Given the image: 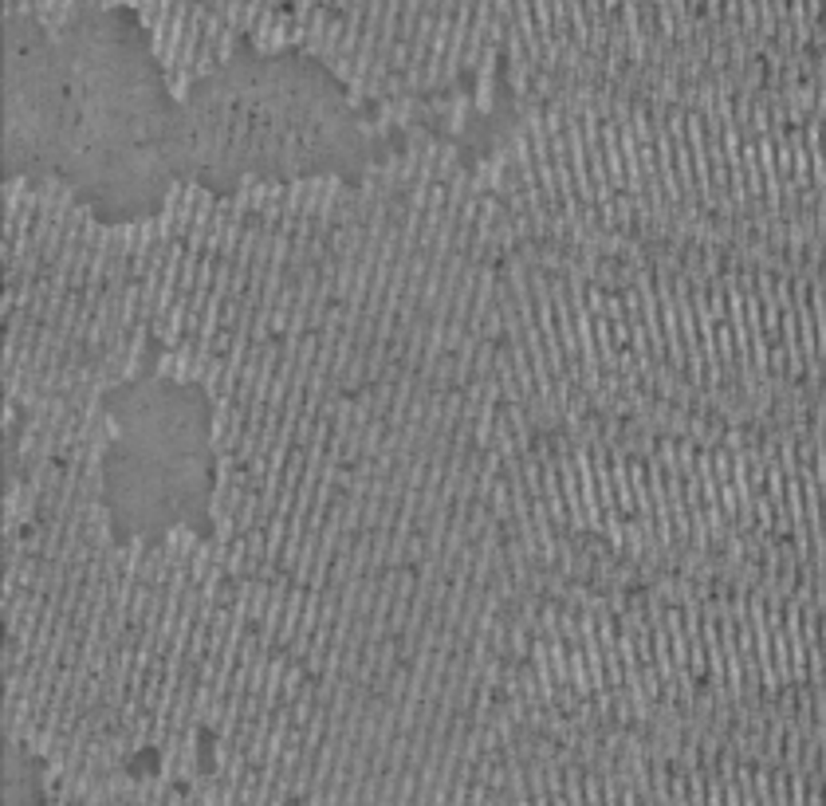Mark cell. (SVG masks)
<instances>
[{
    "label": "cell",
    "mask_w": 826,
    "mask_h": 806,
    "mask_svg": "<svg viewBox=\"0 0 826 806\" xmlns=\"http://www.w3.org/2000/svg\"><path fill=\"white\" fill-rule=\"evenodd\" d=\"M173 170L209 194L252 182H354L371 146L347 83L311 51H252L225 59L177 99Z\"/></svg>",
    "instance_id": "6da1fadb"
},
{
    "label": "cell",
    "mask_w": 826,
    "mask_h": 806,
    "mask_svg": "<svg viewBox=\"0 0 826 806\" xmlns=\"http://www.w3.org/2000/svg\"><path fill=\"white\" fill-rule=\"evenodd\" d=\"M52 36L63 95L47 177L110 225L158 216L182 177L173 170L177 95L154 44L114 12Z\"/></svg>",
    "instance_id": "7a4b0ae2"
},
{
    "label": "cell",
    "mask_w": 826,
    "mask_h": 806,
    "mask_svg": "<svg viewBox=\"0 0 826 806\" xmlns=\"http://www.w3.org/2000/svg\"><path fill=\"white\" fill-rule=\"evenodd\" d=\"M114 437L103 449V504L119 543H158L177 528L205 535L217 500V429L201 382L134 374L103 393Z\"/></svg>",
    "instance_id": "3957f363"
},
{
    "label": "cell",
    "mask_w": 826,
    "mask_h": 806,
    "mask_svg": "<svg viewBox=\"0 0 826 806\" xmlns=\"http://www.w3.org/2000/svg\"><path fill=\"white\" fill-rule=\"evenodd\" d=\"M5 177H47L59 134V47L40 16H5Z\"/></svg>",
    "instance_id": "277c9868"
}]
</instances>
